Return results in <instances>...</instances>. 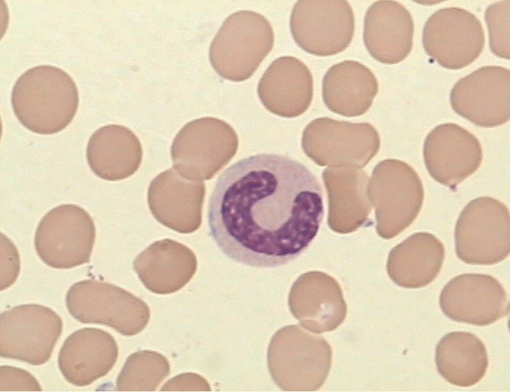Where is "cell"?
I'll list each match as a JSON object with an SVG mask.
<instances>
[{
    "instance_id": "6da1fadb",
    "label": "cell",
    "mask_w": 510,
    "mask_h": 392,
    "mask_svg": "<svg viewBox=\"0 0 510 392\" xmlns=\"http://www.w3.org/2000/svg\"><path fill=\"white\" fill-rule=\"evenodd\" d=\"M324 213L321 183L306 166L285 155L261 153L238 161L218 177L208 224L228 258L272 268L308 248Z\"/></svg>"
},
{
    "instance_id": "7a4b0ae2",
    "label": "cell",
    "mask_w": 510,
    "mask_h": 392,
    "mask_svg": "<svg viewBox=\"0 0 510 392\" xmlns=\"http://www.w3.org/2000/svg\"><path fill=\"white\" fill-rule=\"evenodd\" d=\"M79 96L72 78L52 65H39L23 73L12 90L11 104L19 121L30 131L53 134L71 122Z\"/></svg>"
},
{
    "instance_id": "3957f363",
    "label": "cell",
    "mask_w": 510,
    "mask_h": 392,
    "mask_svg": "<svg viewBox=\"0 0 510 392\" xmlns=\"http://www.w3.org/2000/svg\"><path fill=\"white\" fill-rule=\"evenodd\" d=\"M269 21L252 10H240L223 22L209 47L212 67L222 78L241 82L249 79L274 45Z\"/></svg>"
},
{
    "instance_id": "277c9868",
    "label": "cell",
    "mask_w": 510,
    "mask_h": 392,
    "mask_svg": "<svg viewBox=\"0 0 510 392\" xmlns=\"http://www.w3.org/2000/svg\"><path fill=\"white\" fill-rule=\"evenodd\" d=\"M457 257L467 264L491 265L510 252L508 208L491 197L469 202L462 209L455 229Z\"/></svg>"
},
{
    "instance_id": "5b68a950",
    "label": "cell",
    "mask_w": 510,
    "mask_h": 392,
    "mask_svg": "<svg viewBox=\"0 0 510 392\" xmlns=\"http://www.w3.org/2000/svg\"><path fill=\"white\" fill-rule=\"evenodd\" d=\"M66 304L78 321L105 325L125 336L142 331L150 316L148 305L141 299L113 284L92 279L72 285Z\"/></svg>"
},
{
    "instance_id": "8992f818",
    "label": "cell",
    "mask_w": 510,
    "mask_h": 392,
    "mask_svg": "<svg viewBox=\"0 0 510 392\" xmlns=\"http://www.w3.org/2000/svg\"><path fill=\"white\" fill-rule=\"evenodd\" d=\"M96 238L90 215L72 204H62L40 220L35 247L40 259L56 269H71L89 262Z\"/></svg>"
},
{
    "instance_id": "52a82bcc",
    "label": "cell",
    "mask_w": 510,
    "mask_h": 392,
    "mask_svg": "<svg viewBox=\"0 0 510 392\" xmlns=\"http://www.w3.org/2000/svg\"><path fill=\"white\" fill-rule=\"evenodd\" d=\"M290 28L301 49L317 56H330L351 44L355 17L346 1H298L291 12Z\"/></svg>"
},
{
    "instance_id": "ba28073f",
    "label": "cell",
    "mask_w": 510,
    "mask_h": 392,
    "mask_svg": "<svg viewBox=\"0 0 510 392\" xmlns=\"http://www.w3.org/2000/svg\"><path fill=\"white\" fill-rule=\"evenodd\" d=\"M62 332L60 317L39 304H25L1 312L0 355L32 365L47 362Z\"/></svg>"
},
{
    "instance_id": "9c48e42d",
    "label": "cell",
    "mask_w": 510,
    "mask_h": 392,
    "mask_svg": "<svg viewBox=\"0 0 510 392\" xmlns=\"http://www.w3.org/2000/svg\"><path fill=\"white\" fill-rule=\"evenodd\" d=\"M373 192L377 206V231L386 239L396 236L414 221L424 198L417 172L398 159L385 160L377 166Z\"/></svg>"
},
{
    "instance_id": "30bf717a",
    "label": "cell",
    "mask_w": 510,
    "mask_h": 392,
    "mask_svg": "<svg viewBox=\"0 0 510 392\" xmlns=\"http://www.w3.org/2000/svg\"><path fill=\"white\" fill-rule=\"evenodd\" d=\"M426 53L441 66L457 70L473 62L483 51L485 35L479 19L457 7L441 8L426 21L422 34Z\"/></svg>"
},
{
    "instance_id": "8fae6325",
    "label": "cell",
    "mask_w": 510,
    "mask_h": 392,
    "mask_svg": "<svg viewBox=\"0 0 510 392\" xmlns=\"http://www.w3.org/2000/svg\"><path fill=\"white\" fill-rule=\"evenodd\" d=\"M452 109L482 127L502 125L510 118V71L484 66L459 79L450 93Z\"/></svg>"
},
{
    "instance_id": "7c38bea8",
    "label": "cell",
    "mask_w": 510,
    "mask_h": 392,
    "mask_svg": "<svg viewBox=\"0 0 510 392\" xmlns=\"http://www.w3.org/2000/svg\"><path fill=\"white\" fill-rule=\"evenodd\" d=\"M439 305L450 319L475 326L493 323L509 314V299L493 276L463 274L452 278L439 296Z\"/></svg>"
},
{
    "instance_id": "4fadbf2b",
    "label": "cell",
    "mask_w": 510,
    "mask_h": 392,
    "mask_svg": "<svg viewBox=\"0 0 510 392\" xmlns=\"http://www.w3.org/2000/svg\"><path fill=\"white\" fill-rule=\"evenodd\" d=\"M423 154L430 175L452 188L479 168L483 157L477 138L461 126L450 123L440 124L428 133Z\"/></svg>"
},
{
    "instance_id": "5bb4252c",
    "label": "cell",
    "mask_w": 510,
    "mask_h": 392,
    "mask_svg": "<svg viewBox=\"0 0 510 392\" xmlns=\"http://www.w3.org/2000/svg\"><path fill=\"white\" fill-rule=\"evenodd\" d=\"M238 148L234 130L225 121L204 117L186 124L171 146L174 168H207L210 178L226 164Z\"/></svg>"
},
{
    "instance_id": "9a60e30c",
    "label": "cell",
    "mask_w": 510,
    "mask_h": 392,
    "mask_svg": "<svg viewBox=\"0 0 510 392\" xmlns=\"http://www.w3.org/2000/svg\"><path fill=\"white\" fill-rule=\"evenodd\" d=\"M257 93L271 113L294 118L304 113L313 100V79L308 67L292 56L274 60L261 76Z\"/></svg>"
},
{
    "instance_id": "2e32d148",
    "label": "cell",
    "mask_w": 510,
    "mask_h": 392,
    "mask_svg": "<svg viewBox=\"0 0 510 392\" xmlns=\"http://www.w3.org/2000/svg\"><path fill=\"white\" fill-rule=\"evenodd\" d=\"M118 355L117 344L109 333L85 328L66 339L58 355V366L67 381L85 386L105 376L115 365Z\"/></svg>"
},
{
    "instance_id": "e0dca14e",
    "label": "cell",
    "mask_w": 510,
    "mask_h": 392,
    "mask_svg": "<svg viewBox=\"0 0 510 392\" xmlns=\"http://www.w3.org/2000/svg\"><path fill=\"white\" fill-rule=\"evenodd\" d=\"M414 31L410 12L397 1H376L365 14L364 44L371 57L381 63L403 61L412 51Z\"/></svg>"
},
{
    "instance_id": "ac0fdd59",
    "label": "cell",
    "mask_w": 510,
    "mask_h": 392,
    "mask_svg": "<svg viewBox=\"0 0 510 392\" xmlns=\"http://www.w3.org/2000/svg\"><path fill=\"white\" fill-rule=\"evenodd\" d=\"M133 267L144 286L150 292L167 294L182 288L197 269L193 252L170 239L158 240L134 260Z\"/></svg>"
},
{
    "instance_id": "d6986e66",
    "label": "cell",
    "mask_w": 510,
    "mask_h": 392,
    "mask_svg": "<svg viewBox=\"0 0 510 392\" xmlns=\"http://www.w3.org/2000/svg\"><path fill=\"white\" fill-rule=\"evenodd\" d=\"M86 156L91 171L107 181H118L139 169L143 156L140 141L125 126L112 124L94 132L89 139Z\"/></svg>"
},
{
    "instance_id": "ffe728a7",
    "label": "cell",
    "mask_w": 510,
    "mask_h": 392,
    "mask_svg": "<svg viewBox=\"0 0 510 392\" xmlns=\"http://www.w3.org/2000/svg\"><path fill=\"white\" fill-rule=\"evenodd\" d=\"M378 91V82L372 71L354 60H345L331 66L322 80V99L333 112L358 116L371 107Z\"/></svg>"
},
{
    "instance_id": "44dd1931",
    "label": "cell",
    "mask_w": 510,
    "mask_h": 392,
    "mask_svg": "<svg viewBox=\"0 0 510 392\" xmlns=\"http://www.w3.org/2000/svg\"><path fill=\"white\" fill-rule=\"evenodd\" d=\"M444 256V245L435 235L428 232H418L390 251L387 271L389 278L400 287H423L438 276Z\"/></svg>"
},
{
    "instance_id": "7402d4cb",
    "label": "cell",
    "mask_w": 510,
    "mask_h": 392,
    "mask_svg": "<svg viewBox=\"0 0 510 392\" xmlns=\"http://www.w3.org/2000/svg\"><path fill=\"white\" fill-rule=\"evenodd\" d=\"M435 363L439 373L448 382L466 387L482 379L489 359L486 347L479 337L468 332L455 331L439 340Z\"/></svg>"
},
{
    "instance_id": "603a6c76",
    "label": "cell",
    "mask_w": 510,
    "mask_h": 392,
    "mask_svg": "<svg viewBox=\"0 0 510 392\" xmlns=\"http://www.w3.org/2000/svg\"><path fill=\"white\" fill-rule=\"evenodd\" d=\"M170 372L167 359L152 350L137 351L128 357L117 380L118 391H155Z\"/></svg>"
},
{
    "instance_id": "cb8c5ba5",
    "label": "cell",
    "mask_w": 510,
    "mask_h": 392,
    "mask_svg": "<svg viewBox=\"0 0 510 392\" xmlns=\"http://www.w3.org/2000/svg\"><path fill=\"white\" fill-rule=\"evenodd\" d=\"M484 19L491 52L499 57L509 60L510 1L491 4L485 10Z\"/></svg>"
},
{
    "instance_id": "d4e9b609",
    "label": "cell",
    "mask_w": 510,
    "mask_h": 392,
    "mask_svg": "<svg viewBox=\"0 0 510 392\" xmlns=\"http://www.w3.org/2000/svg\"><path fill=\"white\" fill-rule=\"evenodd\" d=\"M0 391H42L37 380L28 371L18 368L1 367Z\"/></svg>"
},
{
    "instance_id": "484cf974",
    "label": "cell",
    "mask_w": 510,
    "mask_h": 392,
    "mask_svg": "<svg viewBox=\"0 0 510 392\" xmlns=\"http://www.w3.org/2000/svg\"><path fill=\"white\" fill-rule=\"evenodd\" d=\"M1 240L4 242L5 246L1 242V251L5 253V265H1V289L10 286L16 280L19 272V256L15 246L6 237L3 240L1 235Z\"/></svg>"
},
{
    "instance_id": "4316f807",
    "label": "cell",
    "mask_w": 510,
    "mask_h": 392,
    "mask_svg": "<svg viewBox=\"0 0 510 392\" xmlns=\"http://www.w3.org/2000/svg\"><path fill=\"white\" fill-rule=\"evenodd\" d=\"M161 391H211L208 382L195 373H184L168 381Z\"/></svg>"
}]
</instances>
